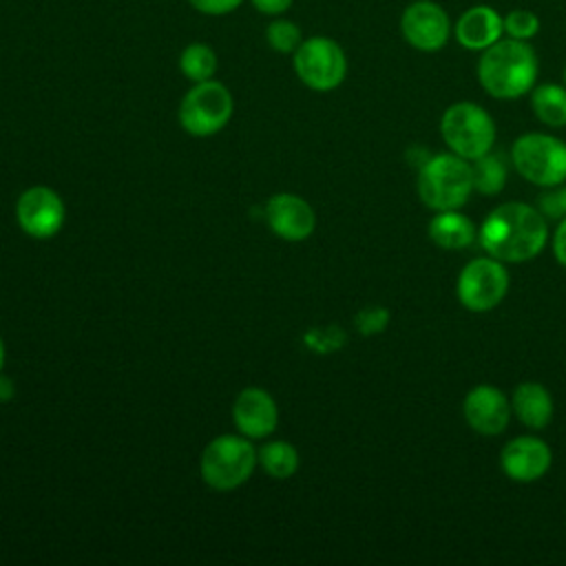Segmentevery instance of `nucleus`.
Masks as SVG:
<instances>
[{
  "mask_svg": "<svg viewBox=\"0 0 566 566\" xmlns=\"http://www.w3.org/2000/svg\"><path fill=\"white\" fill-rule=\"evenodd\" d=\"M265 42L272 51L283 53V55H292L301 42H303V33L301 27L287 18L276 15L268 27H265Z\"/></svg>",
  "mask_w": 566,
  "mask_h": 566,
  "instance_id": "obj_23",
  "label": "nucleus"
},
{
  "mask_svg": "<svg viewBox=\"0 0 566 566\" xmlns=\"http://www.w3.org/2000/svg\"><path fill=\"white\" fill-rule=\"evenodd\" d=\"M292 64L301 84L316 93L334 91L347 77L345 49L327 35L303 38L301 46L292 53Z\"/></svg>",
  "mask_w": 566,
  "mask_h": 566,
  "instance_id": "obj_8",
  "label": "nucleus"
},
{
  "mask_svg": "<svg viewBox=\"0 0 566 566\" xmlns=\"http://www.w3.org/2000/svg\"><path fill=\"white\" fill-rule=\"evenodd\" d=\"M495 122L486 108L471 99L447 106L440 117V135L451 153L473 161L495 144Z\"/></svg>",
  "mask_w": 566,
  "mask_h": 566,
  "instance_id": "obj_5",
  "label": "nucleus"
},
{
  "mask_svg": "<svg viewBox=\"0 0 566 566\" xmlns=\"http://www.w3.org/2000/svg\"><path fill=\"white\" fill-rule=\"evenodd\" d=\"M462 416L475 433L497 436L509 427L513 409L502 389L493 385H475L464 396Z\"/></svg>",
  "mask_w": 566,
  "mask_h": 566,
  "instance_id": "obj_12",
  "label": "nucleus"
},
{
  "mask_svg": "<svg viewBox=\"0 0 566 566\" xmlns=\"http://www.w3.org/2000/svg\"><path fill=\"white\" fill-rule=\"evenodd\" d=\"M511 409L515 418L528 429H544L553 418V396L542 382H520L511 398Z\"/></svg>",
  "mask_w": 566,
  "mask_h": 566,
  "instance_id": "obj_17",
  "label": "nucleus"
},
{
  "mask_svg": "<svg viewBox=\"0 0 566 566\" xmlns=\"http://www.w3.org/2000/svg\"><path fill=\"white\" fill-rule=\"evenodd\" d=\"M500 38H504V13L491 4H471L453 20V40L467 51L482 53Z\"/></svg>",
  "mask_w": 566,
  "mask_h": 566,
  "instance_id": "obj_16",
  "label": "nucleus"
},
{
  "mask_svg": "<svg viewBox=\"0 0 566 566\" xmlns=\"http://www.w3.org/2000/svg\"><path fill=\"white\" fill-rule=\"evenodd\" d=\"M542 29L539 15L531 9L515 7L504 13V35L522 42H531Z\"/></svg>",
  "mask_w": 566,
  "mask_h": 566,
  "instance_id": "obj_24",
  "label": "nucleus"
},
{
  "mask_svg": "<svg viewBox=\"0 0 566 566\" xmlns=\"http://www.w3.org/2000/svg\"><path fill=\"white\" fill-rule=\"evenodd\" d=\"M478 241L484 254L502 263H524L546 248L548 221L524 201H506L484 217Z\"/></svg>",
  "mask_w": 566,
  "mask_h": 566,
  "instance_id": "obj_1",
  "label": "nucleus"
},
{
  "mask_svg": "<svg viewBox=\"0 0 566 566\" xmlns=\"http://www.w3.org/2000/svg\"><path fill=\"white\" fill-rule=\"evenodd\" d=\"M256 462L259 455L250 438L241 433H221L201 451L199 473L210 489L234 491L252 478Z\"/></svg>",
  "mask_w": 566,
  "mask_h": 566,
  "instance_id": "obj_4",
  "label": "nucleus"
},
{
  "mask_svg": "<svg viewBox=\"0 0 566 566\" xmlns=\"http://www.w3.org/2000/svg\"><path fill=\"white\" fill-rule=\"evenodd\" d=\"M562 77H564V84H566V66H564V73H562Z\"/></svg>",
  "mask_w": 566,
  "mask_h": 566,
  "instance_id": "obj_30",
  "label": "nucleus"
},
{
  "mask_svg": "<svg viewBox=\"0 0 566 566\" xmlns=\"http://www.w3.org/2000/svg\"><path fill=\"white\" fill-rule=\"evenodd\" d=\"M416 190L420 201L436 212L462 208L475 190L471 161L455 153H438L427 157V161L418 168Z\"/></svg>",
  "mask_w": 566,
  "mask_h": 566,
  "instance_id": "obj_3",
  "label": "nucleus"
},
{
  "mask_svg": "<svg viewBox=\"0 0 566 566\" xmlns=\"http://www.w3.org/2000/svg\"><path fill=\"white\" fill-rule=\"evenodd\" d=\"M265 221L270 230L285 241H303L316 228L314 208L298 195L279 192L265 201Z\"/></svg>",
  "mask_w": 566,
  "mask_h": 566,
  "instance_id": "obj_14",
  "label": "nucleus"
},
{
  "mask_svg": "<svg viewBox=\"0 0 566 566\" xmlns=\"http://www.w3.org/2000/svg\"><path fill=\"white\" fill-rule=\"evenodd\" d=\"M190 7L203 15H228L232 11H237L243 0H188Z\"/></svg>",
  "mask_w": 566,
  "mask_h": 566,
  "instance_id": "obj_26",
  "label": "nucleus"
},
{
  "mask_svg": "<svg viewBox=\"0 0 566 566\" xmlns=\"http://www.w3.org/2000/svg\"><path fill=\"white\" fill-rule=\"evenodd\" d=\"M475 75L482 91L493 99H520L537 84L539 60L531 42L504 35L480 53Z\"/></svg>",
  "mask_w": 566,
  "mask_h": 566,
  "instance_id": "obj_2",
  "label": "nucleus"
},
{
  "mask_svg": "<svg viewBox=\"0 0 566 566\" xmlns=\"http://www.w3.org/2000/svg\"><path fill=\"white\" fill-rule=\"evenodd\" d=\"M509 292V270L502 261L484 254L471 259L458 274L455 294L469 312H491Z\"/></svg>",
  "mask_w": 566,
  "mask_h": 566,
  "instance_id": "obj_9",
  "label": "nucleus"
},
{
  "mask_svg": "<svg viewBox=\"0 0 566 566\" xmlns=\"http://www.w3.org/2000/svg\"><path fill=\"white\" fill-rule=\"evenodd\" d=\"M407 46L420 53H438L453 38V20L436 0H411L398 20Z\"/></svg>",
  "mask_w": 566,
  "mask_h": 566,
  "instance_id": "obj_10",
  "label": "nucleus"
},
{
  "mask_svg": "<svg viewBox=\"0 0 566 566\" xmlns=\"http://www.w3.org/2000/svg\"><path fill=\"white\" fill-rule=\"evenodd\" d=\"M232 422L237 431L250 440H263L279 424L276 400L261 387H245L232 405Z\"/></svg>",
  "mask_w": 566,
  "mask_h": 566,
  "instance_id": "obj_15",
  "label": "nucleus"
},
{
  "mask_svg": "<svg viewBox=\"0 0 566 566\" xmlns=\"http://www.w3.org/2000/svg\"><path fill=\"white\" fill-rule=\"evenodd\" d=\"M551 245H553V254H555L557 263L566 268V217L562 221H557V228L553 232Z\"/></svg>",
  "mask_w": 566,
  "mask_h": 566,
  "instance_id": "obj_28",
  "label": "nucleus"
},
{
  "mask_svg": "<svg viewBox=\"0 0 566 566\" xmlns=\"http://www.w3.org/2000/svg\"><path fill=\"white\" fill-rule=\"evenodd\" d=\"M261 469L274 480H287L298 469V451L287 440H270L259 451Z\"/></svg>",
  "mask_w": 566,
  "mask_h": 566,
  "instance_id": "obj_20",
  "label": "nucleus"
},
{
  "mask_svg": "<svg viewBox=\"0 0 566 566\" xmlns=\"http://www.w3.org/2000/svg\"><path fill=\"white\" fill-rule=\"evenodd\" d=\"M473 168V188L484 195V197H493L497 192H502L504 184H506V161L502 159V155H493L491 150L478 159L471 161Z\"/></svg>",
  "mask_w": 566,
  "mask_h": 566,
  "instance_id": "obj_22",
  "label": "nucleus"
},
{
  "mask_svg": "<svg viewBox=\"0 0 566 566\" xmlns=\"http://www.w3.org/2000/svg\"><path fill=\"white\" fill-rule=\"evenodd\" d=\"M531 95L533 115L548 128L566 126V84L544 82L535 84Z\"/></svg>",
  "mask_w": 566,
  "mask_h": 566,
  "instance_id": "obj_19",
  "label": "nucleus"
},
{
  "mask_svg": "<svg viewBox=\"0 0 566 566\" xmlns=\"http://www.w3.org/2000/svg\"><path fill=\"white\" fill-rule=\"evenodd\" d=\"M292 2H294V0H250V4H252L259 13L272 15V18L283 15V13L292 7Z\"/></svg>",
  "mask_w": 566,
  "mask_h": 566,
  "instance_id": "obj_27",
  "label": "nucleus"
},
{
  "mask_svg": "<svg viewBox=\"0 0 566 566\" xmlns=\"http://www.w3.org/2000/svg\"><path fill=\"white\" fill-rule=\"evenodd\" d=\"M511 161L517 175L539 188L566 181V144L548 133H524L513 142Z\"/></svg>",
  "mask_w": 566,
  "mask_h": 566,
  "instance_id": "obj_6",
  "label": "nucleus"
},
{
  "mask_svg": "<svg viewBox=\"0 0 566 566\" xmlns=\"http://www.w3.org/2000/svg\"><path fill=\"white\" fill-rule=\"evenodd\" d=\"M553 462L551 447L537 436H517L500 451V467L513 482H535L546 475Z\"/></svg>",
  "mask_w": 566,
  "mask_h": 566,
  "instance_id": "obj_13",
  "label": "nucleus"
},
{
  "mask_svg": "<svg viewBox=\"0 0 566 566\" xmlns=\"http://www.w3.org/2000/svg\"><path fill=\"white\" fill-rule=\"evenodd\" d=\"M4 360H7V349H4V340H2V336H0V371H2V367H4Z\"/></svg>",
  "mask_w": 566,
  "mask_h": 566,
  "instance_id": "obj_29",
  "label": "nucleus"
},
{
  "mask_svg": "<svg viewBox=\"0 0 566 566\" xmlns=\"http://www.w3.org/2000/svg\"><path fill=\"white\" fill-rule=\"evenodd\" d=\"M66 219L62 197L49 186H31L15 201V221L31 239L55 237Z\"/></svg>",
  "mask_w": 566,
  "mask_h": 566,
  "instance_id": "obj_11",
  "label": "nucleus"
},
{
  "mask_svg": "<svg viewBox=\"0 0 566 566\" xmlns=\"http://www.w3.org/2000/svg\"><path fill=\"white\" fill-rule=\"evenodd\" d=\"M537 210L546 217V221H562L566 217V184L548 186L537 197Z\"/></svg>",
  "mask_w": 566,
  "mask_h": 566,
  "instance_id": "obj_25",
  "label": "nucleus"
},
{
  "mask_svg": "<svg viewBox=\"0 0 566 566\" xmlns=\"http://www.w3.org/2000/svg\"><path fill=\"white\" fill-rule=\"evenodd\" d=\"M217 69H219V57H217L214 49L206 42H190L179 53V71L192 84L212 80Z\"/></svg>",
  "mask_w": 566,
  "mask_h": 566,
  "instance_id": "obj_21",
  "label": "nucleus"
},
{
  "mask_svg": "<svg viewBox=\"0 0 566 566\" xmlns=\"http://www.w3.org/2000/svg\"><path fill=\"white\" fill-rule=\"evenodd\" d=\"M234 111L232 93L212 80L197 82L179 102V126L192 137H210L228 126Z\"/></svg>",
  "mask_w": 566,
  "mask_h": 566,
  "instance_id": "obj_7",
  "label": "nucleus"
},
{
  "mask_svg": "<svg viewBox=\"0 0 566 566\" xmlns=\"http://www.w3.org/2000/svg\"><path fill=\"white\" fill-rule=\"evenodd\" d=\"M429 239L442 250H467L478 241L475 223L458 210H440L429 221Z\"/></svg>",
  "mask_w": 566,
  "mask_h": 566,
  "instance_id": "obj_18",
  "label": "nucleus"
}]
</instances>
